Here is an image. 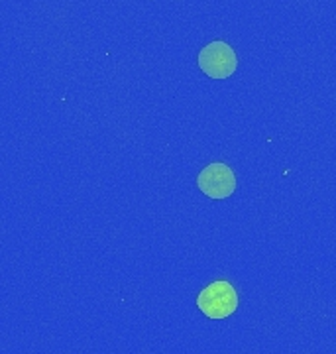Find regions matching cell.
<instances>
[{
    "mask_svg": "<svg viewBox=\"0 0 336 354\" xmlns=\"http://www.w3.org/2000/svg\"><path fill=\"white\" fill-rule=\"evenodd\" d=\"M199 67L211 79H228L236 71L238 57L226 41H211L200 50Z\"/></svg>",
    "mask_w": 336,
    "mask_h": 354,
    "instance_id": "7a4b0ae2",
    "label": "cell"
},
{
    "mask_svg": "<svg viewBox=\"0 0 336 354\" xmlns=\"http://www.w3.org/2000/svg\"><path fill=\"white\" fill-rule=\"evenodd\" d=\"M197 307L209 319H226L238 309V293L232 283L224 279L212 281L211 286H207L199 293Z\"/></svg>",
    "mask_w": 336,
    "mask_h": 354,
    "instance_id": "6da1fadb",
    "label": "cell"
},
{
    "mask_svg": "<svg viewBox=\"0 0 336 354\" xmlns=\"http://www.w3.org/2000/svg\"><path fill=\"white\" fill-rule=\"evenodd\" d=\"M197 185L211 199H226L236 191V176L226 164L214 162L200 169Z\"/></svg>",
    "mask_w": 336,
    "mask_h": 354,
    "instance_id": "3957f363",
    "label": "cell"
}]
</instances>
